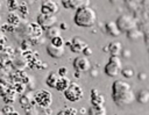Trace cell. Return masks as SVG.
<instances>
[{
	"instance_id": "1",
	"label": "cell",
	"mask_w": 149,
	"mask_h": 115,
	"mask_svg": "<svg viewBox=\"0 0 149 115\" xmlns=\"http://www.w3.org/2000/svg\"><path fill=\"white\" fill-rule=\"evenodd\" d=\"M111 96L114 103L121 108H125L135 101V93L133 92L130 85L123 80H115L112 84Z\"/></svg>"
},
{
	"instance_id": "2",
	"label": "cell",
	"mask_w": 149,
	"mask_h": 115,
	"mask_svg": "<svg viewBox=\"0 0 149 115\" xmlns=\"http://www.w3.org/2000/svg\"><path fill=\"white\" fill-rule=\"evenodd\" d=\"M97 12L91 6H85L76 10L73 16V22L80 28H91L97 23Z\"/></svg>"
},
{
	"instance_id": "3",
	"label": "cell",
	"mask_w": 149,
	"mask_h": 115,
	"mask_svg": "<svg viewBox=\"0 0 149 115\" xmlns=\"http://www.w3.org/2000/svg\"><path fill=\"white\" fill-rule=\"evenodd\" d=\"M63 93H64V98L70 102H77V101L81 100V98L84 96L83 87L76 81H71L69 87Z\"/></svg>"
},
{
	"instance_id": "4",
	"label": "cell",
	"mask_w": 149,
	"mask_h": 115,
	"mask_svg": "<svg viewBox=\"0 0 149 115\" xmlns=\"http://www.w3.org/2000/svg\"><path fill=\"white\" fill-rule=\"evenodd\" d=\"M121 70H122V62L120 56H111L108 63L104 67L105 73L111 78L118 77L121 73Z\"/></svg>"
},
{
	"instance_id": "5",
	"label": "cell",
	"mask_w": 149,
	"mask_h": 115,
	"mask_svg": "<svg viewBox=\"0 0 149 115\" xmlns=\"http://www.w3.org/2000/svg\"><path fill=\"white\" fill-rule=\"evenodd\" d=\"M115 23H116V26H118V28L121 33H128L129 30H132L134 28H137L136 20L132 15H128V14L120 15L116 19Z\"/></svg>"
},
{
	"instance_id": "6",
	"label": "cell",
	"mask_w": 149,
	"mask_h": 115,
	"mask_svg": "<svg viewBox=\"0 0 149 115\" xmlns=\"http://www.w3.org/2000/svg\"><path fill=\"white\" fill-rule=\"evenodd\" d=\"M34 102L42 107L43 109L44 108H49L51 102H52V95L50 92L48 91H44V89H41V91H37L35 92L34 94Z\"/></svg>"
},
{
	"instance_id": "7",
	"label": "cell",
	"mask_w": 149,
	"mask_h": 115,
	"mask_svg": "<svg viewBox=\"0 0 149 115\" xmlns=\"http://www.w3.org/2000/svg\"><path fill=\"white\" fill-rule=\"evenodd\" d=\"M72 66L74 69V72L77 74L79 73H86V72H90L91 70V63H90V59L85 56H78L73 59V63H72Z\"/></svg>"
},
{
	"instance_id": "8",
	"label": "cell",
	"mask_w": 149,
	"mask_h": 115,
	"mask_svg": "<svg viewBox=\"0 0 149 115\" xmlns=\"http://www.w3.org/2000/svg\"><path fill=\"white\" fill-rule=\"evenodd\" d=\"M27 34H28V37H29V41L33 43V44H37L40 42V38L42 37L43 35V30L42 28L35 23V22H30L28 23L27 26Z\"/></svg>"
},
{
	"instance_id": "9",
	"label": "cell",
	"mask_w": 149,
	"mask_h": 115,
	"mask_svg": "<svg viewBox=\"0 0 149 115\" xmlns=\"http://www.w3.org/2000/svg\"><path fill=\"white\" fill-rule=\"evenodd\" d=\"M36 23L42 28V30H47L48 28L56 26L57 23V16L56 15H45V14H38L36 17Z\"/></svg>"
},
{
	"instance_id": "10",
	"label": "cell",
	"mask_w": 149,
	"mask_h": 115,
	"mask_svg": "<svg viewBox=\"0 0 149 115\" xmlns=\"http://www.w3.org/2000/svg\"><path fill=\"white\" fill-rule=\"evenodd\" d=\"M66 44L70 46V50L76 53H83L84 49L87 46L86 41L79 36H74L70 42H66Z\"/></svg>"
},
{
	"instance_id": "11",
	"label": "cell",
	"mask_w": 149,
	"mask_h": 115,
	"mask_svg": "<svg viewBox=\"0 0 149 115\" xmlns=\"http://www.w3.org/2000/svg\"><path fill=\"white\" fill-rule=\"evenodd\" d=\"M41 14L45 15H55L58 12V3L52 0H44L41 2V8H40Z\"/></svg>"
},
{
	"instance_id": "12",
	"label": "cell",
	"mask_w": 149,
	"mask_h": 115,
	"mask_svg": "<svg viewBox=\"0 0 149 115\" xmlns=\"http://www.w3.org/2000/svg\"><path fill=\"white\" fill-rule=\"evenodd\" d=\"M62 5L68 9H79L85 6H90L88 0H62Z\"/></svg>"
},
{
	"instance_id": "13",
	"label": "cell",
	"mask_w": 149,
	"mask_h": 115,
	"mask_svg": "<svg viewBox=\"0 0 149 115\" xmlns=\"http://www.w3.org/2000/svg\"><path fill=\"white\" fill-rule=\"evenodd\" d=\"M47 52H48V55L50 57L58 59V58H62L64 56V53H65V46H54L52 44L49 43L47 45Z\"/></svg>"
},
{
	"instance_id": "14",
	"label": "cell",
	"mask_w": 149,
	"mask_h": 115,
	"mask_svg": "<svg viewBox=\"0 0 149 115\" xmlns=\"http://www.w3.org/2000/svg\"><path fill=\"white\" fill-rule=\"evenodd\" d=\"M105 103V96L97 88L91 89V105L92 106H102Z\"/></svg>"
},
{
	"instance_id": "15",
	"label": "cell",
	"mask_w": 149,
	"mask_h": 115,
	"mask_svg": "<svg viewBox=\"0 0 149 115\" xmlns=\"http://www.w3.org/2000/svg\"><path fill=\"white\" fill-rule=\"evenodd\" d=\"M105 31L112 37H119L121 35V31L119 30L115 21H107L105 23Z\"/></svg>"
},
{
	"instance_id": "16",
	"label": "cell",
	"mask_w": 149,
	"mask_h": 115,
	"mask_svg": "<svg viewBox=\"0 0 149 115\" xmlns=\"http://www.w3.org/2000/svg\"><path fill=\"white\" fill-rule=\"evenodd\" d=\"M107 50H108V52L111 53V56H120L121 52H122L121 42H119V41H113V42L108 43Z\"/></svg>"
},
{
	"instance_id": "17",
	"label": "cell",
	"mask_w": 149,
	"mask_h": 115,
	"mask_svg": "<svg viewBox=\"0 0 149 115\" xmlns=\"http://www.w3.org/2000/svg\"><path fill=\"white\" fill-rule=\"evenodd\" d=\"M135 100L139 102V103H142V105H146L149 102V89L147 88H142L137 92V94L135 95Z\"/></svg>"
},
{
	"instance_id": "18",
	"label": "cell",
	"mask_w": 149,
	"mask_h": 115,
	"mask_svg": "<svg viewBox=\"0 0 149 115\" xmlns=\"http://www.w3.org/2000/svg\"><path fill=\"white\" fill-rule=\"evenodd\" d=\"M70 82H71V80H70L68 77H59V79H58V81H57L55 88H56L58 92H64V91L69 87Z\"/></svg>"
},
{
	"instance_id": "19",
	"label": "cell",
	"mask_w": 149,
	"mask_h": 115,
	"mask_svg": "<svg viewBox=\"0 0 149 115\" xmlns=\"http://www.w3.org/2000/svg\"><path fill=\"white\" fill-rule=\"evenodd\" d=\"M20 22H21V19H20V16L17 15V13H8V15H7V24H9V26H12V27H17L19 24H20Z\"/></svg>"
},
{
	"instance_id": "20",
	"label": "cell",
	"mask_w": 149,
	"mask_h": 115,
	"mask_svg": "<svg viewBox=\"0 0 149 115\" xmlns=\"http://www.w3.org/2000/svg\"><path fill=\"white\" fill-rule=\"evenodd\" d=\"M45 31V36L48 37V38H50V39H52V38H55V37H57V36H61V29H59V27L56 24V26H52V27H50V28H48L47 30H44Z\"/></svg>"
},
{
	"instance_id": "21",
	"label": "cell",
	"mask_w": 149,
	"mask_h": 115,
	"mask_svg": "<svg viewBox=\"0 0 149 115\" xmlns=\"http://www.w3.org/2000/svg\"><path fill=\"white\" fill-rule=\"evenodd\" d=\"M58 79H59L58 73H57V72H51V73H49V76L47 77L45 84H47L50 88H55V87H56V84H57V81H58Z\"/></svg>"
},
{
	"instance_id": "22",
	"label": "cell",
	"mask_w": 149,
	"mask_h": 115,
	"mask_svg": "<svg viewBox=\"0 0 149 115\" xmlns=\"http://www.w3.org/2000/svg\"><path fill=\"white\" fill-rule=\"evenodd\" d=\"M88 115H107V109L105 106H91L88 109Z\"/></svg>"
},
{
	"instance_id": "23",
	"label": "cell",
	"mask_w": 149,
	"mask_h": 115,
	"mask_svg": "<svg viewBox=\"0 0 149 115\" xmlns=\"http://www.w3.org/2000/svg\"><path fill=\"white\" fill-rule=\"evenodd\" d=\"M19 14V16H20V19L22 17V19H26L27 16H28V14H29V9H28V6H27V3L24 2V1H20V5H19V8H17V10H16Z\"/></svg>"
},
{
	"instance_id": "24",
	"label": "cell",
	"mask_w": 149,
	"mask_h": 115,
	"mask_svg": "<svg viewBox=\"0 0 149 115\" xmlns=\"http://www.w3.org/2000/svg\"><path fill=\"white\" fill-rule=\"evenodd\" d=\"M15 91H14V88L12 87L3 96H2V100H3V102L6 103V105H12L13 102H14V100H15Z\"/></svg>"
},
{
	"instance_id": "25",
	"label": "cell",
	"mask_w": 149,
	"mask_h": 115,
	"mask_svg": "<svg viewBox=\"0 0 149 115\" xmlns=\"http://www.w3.org/2000/svg\"><path fill=\"white\" fill-rule=\"evenodd\" d=\"M126 35H127V38L128 39H130V41H137L142 36V31L139 30L137 28H134V29L129 30L128 33H126Z\"/></svg>"
},
{
	"instance_id": "26",
	"label": "cell",
	"mask_w": 149,
	"mask_h": 115,
	"mask_svg": "<svg viewBox=\"0 0 149 115\" xmlns=\"http://www.w3.org/2000/svg\"><path fill=\"white\" fill-rule=\"evenodd\" d=\"M12 87H13V86H12L7 80L0 78V96H1V98H2Z\"/></svg>"
},
{
	"instance_id": "27",
	"label": "cell",
	"mask_w": 149,
	"mask_h": 115,
	"mask_svg": "<svg viewBox=\"0 0 149 115\" xmlns=\"http://www.w3.org/2000/svg\"><path fill=\"white\" fill-rule=\"evenodd\" d=\"M7 5H8V9H9V13H16L17 8H19V5H20V1L19 0H9L7 1Z\"/></svg>"
},
{
	"instance_id": "28",
	"label": "cell",
	"mask_w": 149,
	"mask_h": 115,
	"mask_svg": "<svg viewBox=\"0 0 149 115\" xmlns=\"http://www.w3.org/2000/svg\"><path fill=\"white\" fill-rule=\"evenodd\" d=\"M77 114H78V112H77L76 108H73V107H65L63 110L58 112L57 115H77Z\"/></svg>"
},
{
	"instance_id": "29",
	"label": "cell",
	"mask_w": 149,
	"mask_h": 115,
	"mask_svg": "<svg viewBox=\"0 0 149 115\" xmlns=\"http://www.w3.org/2000/svg\"><path fill=\"white\" fill-rule=\"evenodd\" d=\"M121 74L125 77V78H132L134 74H135V72H134V69L133 67H129V66H127V67H122V70H121Z\"/></svg>"
},
{
	"instance_id": "30",
	"label": "cell",
	"mask_w": 149,
	"mask_h": 115,
	"mask_svg": "<svg viewBox=\"0 0 149 115\" xmlns=\"http://www.w3.org/2000/svg\"><path fill=\"white\" fill-rule=\"evenodd\" d=\"M50 44H52L54 46H65V42L62 36H57V37L50 39Z\"/></svg>"
},
{
	"instance_id": "31",
	"label": "cell",
	"mask_w": 149,
	"mask_h": 115,
	"mask_svg": "<svg viewBox=\"0 0 149 115\" xmlns=\"http://www.w3.org/2000/svg\"><path fill=\"white\" fill-rule=\"evenodd\" d=\"M13 88L17 93H23L24 92V88H26V85L22 84V82H16V84H13Z\"/></svg>"
},
{
	"instance_id": "32",
	"label": "cell",
	"mask_w": 149,
	"mask_h": 115,
	"mask_svg": "<svg viewBox=\"0 0 149 115\" xmlns=\"http://www.w3.org/2000/svg\"><path fill=\"white\" fill-rule=\"evenodd\" d=\"M13 110H14V108H13L10 105H5L3 108H2V114H3V115H8V114H10Z\"/></svg>"
},
{
	"instance_id": "33",
	"label": "cell",
	"mask_w": 149,
	"mask_h": 115,
	"mask_svg": "<svg viewBox=\"0 0 149 115\" xmlns=\"http://www.w3.org/2000/svg\"><path fill=\"white\" fill-rule=\"evenodd\" d=\"M58 76L59 77H66V73H68V69L66 67H64V66H62V67H59L58 69Z\"/></svg>"
},
{
	"instance_id": "34",
	"label": "cell",
	"mask_w": 149,
	"mask_h": 115,
	"mask_svg": "<svg viewBox=\"0 0 149 115\" xmlns=\"http://www.w3.org/2000/svg\"><path fill=\"white\" fill-rule=\"evenodd\" d=\"M92 53H93V51H92V49H91L88 45H87V46L84 49V51H83V56H85V57H87V58H88V56H91Z\"/></svg>"
},
{
	"instance_id": "35",
	"label": "cell",
	"mask_w": 149,
	"mask_h": 115,
	"mask_svg": "<svg viewBox=\"0 0 149 115\" xmlns=\"http://www.w3.org/2000/svg\"><path fill=\"white\" fill-rule=\"evenodd\" d=\"M1 28H2L3 30H6V31H10V33H12V31H14V29H15L14 27H12V26H9V24H7V23H6L5 26H2Z\"/></svg>"
},
{
	"instance_id": "36",
	"label": "cell",
	"mask_w": 149,
	"mask_h": 115,
	"mask_svg": "<svg viewBox=\"0 0 149 115\" xmlns=\"http://www.w3.org/2000/svg\"><path fill=\"white\" fill-rule=\"evenodd\" d=\"M137 77H139V80H141V81H143V80L147 79V74L143 73V72H140V73L137 74Z\"/></svg>"
},
{
	"instance_id": "37",
	"label": "cell",
	"mask_w": 149,
	"mask_h": 115,
	"mask_svg": "<svg viewBox=\"0 0 149 115\" xmlns=\"http://www.w3.org/2000/svg\"><path fill=\"white\" fill-rule=\"evenodd\" d=\"M58 27H59V29H61V31H62V30H65V29H68V24H66L65 22H61Z\"/></svg>"
},
{
	"instance_id": "38",
	"label": "cell",
	"mask_w": 149,
	"mask_h": 115,
	"mask_svg": "<svg viewBox=\"0 0 149 115\" xmlns=\"http://www.w3.org/2000/svg\"><path fill=\"white\" fill-rule=\"evenodd\" d=\"M121 55H122L123 57L128 58V57L130 56V51H129V50H125V51H122V52H121Z\"/></svg>"
},
{
	"instance_id": "39",
	"label": "cell",
	"mask_w": 149,
	"mask_h": 115,
	"mask_svg": "<svg viewBox=\"0 0 149 115\" xmlns=\"http://www.w3.org/2000/svg\"><path fill=\"white\" fill-rule=\"evenodd\" d=\"M90 71H91L90 73H91L92 77H97V76H98V71H97V70H90Z\"/></svg>"
},
{
	"instance_id": "40",
	"label": "cell",
	"mask_w": 149,
	"mask_h": 115,
	"mask_svg": "<svg viewBox=\"0 0 149 115\" xmlns=\"http://www.w3.org/2000/svg\"><path fill=\"white\" fill-rule=\"evenodd\" d=\"M8 115H20V114H19L16 110H13V112H12L10 114H8Z\"/></svg>"
},
{
	"instance_id": "41",
	"label": "cell",
	"mask_w": 149,
	"mask_h": 115,
	"mask_svg": "<svg viewBox=\"0 0 149 115\" xmlns=\"http://www.w3.org/2000/svg\"><path fill=\"white\" fill-rule=\"evenodd\" d=\"M2 69V64H1V60H0V70Z\"/></svg>"
},
{
	"instance_id": "42",
	"label": "cell",
	"mask_w": 149,
	"mask_h": 115,
	"mask_svg": "<svg viewBox=\"0 0 149 115\" xmlns=\"http://www.w3.org/2000/svg\"><path fill=\"white\" fill-rule=\"evenodd\" d=\"M2 36H3V35H2V33H0V37H2Z\"/></svg>"
}]
</instances>
